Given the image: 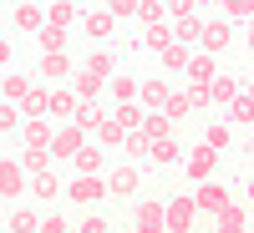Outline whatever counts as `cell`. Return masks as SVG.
Segmentation results:
<instances>
[{
	"instance_id": "7c38bea8",
	"label": "cell",
	"mask_w": 254,
	"mask_h": 233,
	"mask_svg": "<svg viewBox=\"0 0 254 233\" xmlns=\"http://www.w3.org/2000/svg\"><path fill=\"white\" fill-rule=\"evenodd\" d=\"M168 218H163V203H137V233H163Z\"/></svg>"
},
{
	"instance_id": "ffe728a7",
	"label": "cell",
	"mask_w": 254,
	"mask_h": 233,
	"mask_svg": "<svg viewBox=\"0 0 254 233\" xmlns=\"http://www.w3.org/2000/svg\"><path fill=\"white\" fill-rule=\"evenodd\" d=\"M112 26H117L112 10H92L87 20H81V31H87V36H112Z\"/></svg>"
},
{
	"instance_id": "1f68e13d",
	"label": "cell",
	"mask_w": 254,
	"mask_h": 233,
	"mask_svg": "<svg viewBox=\"0 0 254 233\" xmlns=\"http://www.w3.org/2000/svg\"><path fill=\"white\" fill-rule=\"evenodd\" d=\"M15 127H26V112L15 101H0V132H15Z\"/></svg>"
},
{
	"instance_id": "484cf974",
	"label": "cell",
	"mask_w": 254,
	"mask_h": 233,
	"mask_svg": "<svg viewBox=\"0 0 254 233\" xmlns=\"http://www.w3.org/2000/svg\"><path fill=\"white\" fill-rule=\"evenodd\" d=\"M122 147H127V157H153V137H147L142 127H137V132H127Z\"/></svg>"
},
{
	"instance_id": "f907efd6",
	"label": "cell",
	"mask_w": 254,
	"mask_h": 233,
	"mask_svg": "<svg viewBox=\"0 0 254 233\" xmlns=\"http://www.w3.org/2000/svg\"><path fill=\"white\" fill-rule=\"evenodd\" d=\"M249 203H254V173H249Z\"/></svg>"
},
{
	"instance_id": "d6a6232c",
	"label": "cell",
	"mask_w": 254,
	"mask_h": 233,
	"mask_svg": "<svg viewBox=\"0 0 254 233\" xmlns=\"http://www.w3.org/2000/svg\"><path fill=\"white\" fill-rule=\"evenodd\" d=\"M142 46L147 51H168V46H173V26H153V31L142 36Z\"/></svg>"
},
{
	"instance_id": "7bdbcfd3",
	"label": "cell",
	"mask_w": 254,
	"mask_h": 233,
	"mask_svg": "<svg viewBox=\"0 0 254 233\" xmlns=\"http://www.w3.org/2000/svg\"><path fill=\"white\" fill-rule=\"evenodd\" d=\"M163 112H168V117L178 122V117H188V112H193V101H188V92H173V96H168V107H163Z\"/></svg>"
},
{
	"instance_id": "836d02e7",
	"label": "cell",
	"mask_w": 254,
	"mask_h": 233,
	"mask_svg": "<svg viewBox=\"0 0 254 233\" xmlns=\"http://www.w3.org/2000/svg\"><path fill=\"white\" fill-rule=\"evenodd\" d=\"M188 76H193V81H208V76H214V56H208V51L188 56Z\"/></svg>"
},
{
	"instance_id": "f546056e",
	"label": "cell",
	"mask_w": 254,
	"mask_h": 233,
	"mask_svg": "<svg viewBox=\"0 0 254 233\" xmlns=\"http://www.w3.org/2000/svg\"><path fill=\"white\" fill-rule=\"evenodd\" d=\"M0 96H5V101H26L31 96V81L26 76H5V81H0Z\"/></svg>"
},
{
	"instance_id": "277c9868",
	"label": "cell",
	"mask_w": 254,
	"mask_h": 233,
	"mask_svg": "<svg viewBox=\"0 0 254 233\" xmlns=\"http://www.w3.org/2000/svg\"><path fill=\"white\" fill-rule=\"evenodd\" d=\"M193 203H198V213H224V208H229V193H224V183H214V178H208V183H198V193H193Z\"/></svg>"
},
{
	"instance_id": "f35d334b",
	"label": "cell",
	"mask_w": 254,
	"mask_h": 233,
	"mask_svg": "<svg viewBox=\"0 0 254 233\" xmlns=\"http://www.w3.org/2000/svg\"><path fill=\"white\" fill-rule=\"evenodd\" d=\"M31 187H36V198H56V193H61V183H56L51 167H46V173H36V183H31Z\"/></svg>"
},
{
	"instance_id": "7a4b0ae2",
	"label": "cell",
	"mask_w": 254,
	"mask_h": 233,
	"mask_svg": "<svg viewBox=\"0 0 254 233\" xmlns=\"http://www.w3.org/2000/svg\"><path fill=\"white\" fill-rule=\"evenodd\" d=\"M214 162H219V152H214L208 142H198L193 152L183 157V167H188V178H193V183H208V178H214Z\"/></svg>"
},
{
	"instance_id": "d6986e66",
	"label": "cell",
	"mask_w": 254,
	"mask_h": 233,
	"mask_svg": "<svg viewBox=\"0 0 254 233\" xmlns=\"http://www.w3.org/2000/svg\"><path fill=\"white\" fill-rule=\"evenodd\" d=\"M137 20H142L147 31H153V26H168V5H163V0H142V5H137Z\"/></svg>"
},
{
	"instance_id": "ab89813d",
	"label": "cell",
	"mask_w": 254,
	"mask_h": 233,
	"mask_svg": "<svg viewBox=\"0 0 254 233\" xmlns=\"http://www.w3.org/2000/svg\"><path fill=\"white\" fill-rule=\"evenodd\" d=\"M112 117H117V122L127 127V132H137V127H142V117H147V112H137V107H132V101H122V107H117Z\"/></svg>"
},
{
	"instance_id": "b9f144b4",
	"label": "cell",
	"mask_w": 254,
	"mask_h": 233,
	"mask_svg": "<svg viewBox=\"0 0 254 233\" xmlns=\"http://www.w3.org/2000/svg\"><path fill=\"white\" fill-rule=\"evenodd\" d=\"M188 101H193V112L214 107V92H208V81H193V87H188Z\"/></svg>"
},
{
	"instance_id": "ac0fdd59",
	"label": "cell",
	"mask_w": 254,
	"mask_h": 233,
	"mask_svg": "<svg viewBox=\"0 0 254 233\" xmlns=\"http://www.w3.org/2000/svg\"><path fill=\"white\" fill-rule=\"evenodd\" d=\"M36 41H41V51H66V26H51L46 20V26L36 31Z\"/></svg>"
},
{
	"instance_id": "681fc988",
	"label": "cell",
	"mask_w": 254,
	"mask_h": 233,
	"mask_svg": "<svg viewBox=\"0 0 254 233\" xmlns=\"http://www.w3.org/2000/svg\"><path fill=\"white\" fill-rule=\"evenodd\" d=\"M0 66H10V41H0Z\"/></svg>"
},
{
	"instance_id": "d4e9b609",
	"label": "cell",
	"mask_w": 254,
	"mask_h": 233,
	"mask_svg": "<svg viewBox=\"0 0 254 233\" xmlns=\"http://www.w3.org/2000/svg\"><path fill=\"white\" fill-rule=\"evenodd\" d=\"M122 137H127V127L117 117H107V122L97 127V147H122Z\"/></svg>"
},
{
	"instance_id": "f6af8a7d",
	"label": "cell",
	"mask_w": 254,
	"mask_h": 233,
	"mask_svg": "<svg viewBox=\"0 0 254 233\" xmlns=\"http://www.w3.org/2000/svg\"><path fill=\"white\" fill-rule=\"evenodd\" d=\"M163 5H168V15H173V20H183V15H198V10H193V0H163Z\"/></svg>"
},
{
	"instance_id": "f5cc1de1",
	"label": "cell",
	"mask_w": 254,
	"mask_h": 233,
	"mask_svg": "<svg viewBox=\"0 0 254 233\" xmlns=\"http://www.w3.org/2000/svg\"><path fill=\"white\" fill-rule=\"evenodd\" d=\"M0 101H5V96H0Z\"/></svg>"
},
{
	"instance_id": "816d5d0a",
	"label": "cell",
	"mask_w": 254,
	"mask_h": 233,
	"mask_svg": "<svg viewBox=\"0 0 254 233\" xmlns=\"http://www.w3.org/2000/svg\"><path fill=\"white\" fill-rule=\"evenodd\" d=\"M214 5H229V0H214Z\"/></svg>"
},
{
	"instance_id": "ba28073f",
	"label": "cell",
	"mask_w": 254,
	"mask_h": 233,
	"mask_svg": "<svg viewBox=\"0 0 254 233\" xmlns=\"http://www.w3.org/2000/svg\"><path fill=\"white\" fill-rule=\"evenodd\" d=\"M229 36H234V31H229L224 20H203V31H198V46H203L208 56H214V51H224V46H229Z\"/></svg>"
},
{
	"instance_id": "4dcf8cb0",
	"label": "cell",
	"mask_w": 254,
	"mask_h": 233,
	"mask_svg": "<svg viewBox=\"0 0 254 233\" xmlns=\"http://www.w3.org/2000/svg\"><path fill=\"white\" fill-rule=\"evenodd\" d=\"M71 122L81 127V132H97V127H102V122H107V117H102V112L92 107V101H81V107H76V117H71Z\"/></svg>"
},
{
	"instance_id": "2e32d148",
	"label": "cell",
	"mask_w": 254,
	"mask_h": 233,
	"mask_svg": "<svg viewBox=\"0 0 254 233\" xmlns=\"http://www.w3.org/2000/svg\"><path fill=\"white\" fill-rule=\"evenodd\" d=\"M142 132L153 137V142H163V137H173V117H168V112H147V117H142Z\"/></svg>"
},
{
	"instance_id": "4fadbf2b",
	"label": "cell",
	"mask_w": 254,
	"mask_h": 233,
	"mask_svg": "<svg viewBox=\"0 0 254 233\" xmlns=\"http://www.w3.org/2000/svg\"><path fill=\"white\" fill-rule=\"evenodd\" d=\"M244 228H249V208L244 203H229L219 213V233H244Z\"/></svg>"
},
{
	"instance_id": "cb8c5ba5",
	"label": "cell",
	"mask_w": 254,
	"mask_h": 233,
	"mask_svg": "<svg viewBox=\"0 0 254 233\" xmlns=\"http://www.w3.org/2000/svg\"><path fill=\"white\" fill-rule=\"evenodd\" d=\"M76 107H81L76 92H56L51 87V117H76Z\"/></svg>"
},
{
	"instance_id": "7402d4cb",
	"label": "cell",
	"mask_w": 254,
	"mask_h": 233,
	"mask_svg": "<svg viewBox=\"0 0 254 233\" xmlns=\"http://www.w3.org/2000/svg\"><path fill=\"white\" fill-rule=\"evenodd\" d=\"M20 112H26V117H46L51 112V92L46 87H31V96L20 101Z\"/></svg>"
},
{
	"instance_id": "52a82bcc",
	"label": "cell",
	"mask_w": 254,
	"mask_h": 233,
	"mask_svg": "<svg viewBox=\"0 0 254 233\" xmlns=\"http://www.w3.org/2000/svg\"><path fill=\"white\" fill-rule=\"evenodd\" d=\"M137 183H142V178H137V167H132V162H122L117 173L107 178V193H112V198H132V193H137Z\"/></svg>"
},
{
	"instance_id": "9c48e42d",
	"label": "cell",
	"mask_w": 254,
	"mask_h": 233,
	"mask_svg": "<svg viewBox=\"0 0 254 233\" xmlns=\"http://www.w3.org/2000/svg\"><path fill=\"white\" fill-rule=\"evenodd\" d=\"M20 137H26V147H46V152H51V122L46 117H26V127H20Z\"/></svg>"
},
{
	"instance_id": "30bf717a",
	"label": "cell",
	"mask_w": 254,
	"mask_h": 233,
	"mask_svg": "<svg viewBox=\"0 0 254 233\" xmlns=\"http://www.w3.org/2000/svg\"><path fill=\"white\" fill-rule=\"evenodd\" d=\"M137 96H142V107L163 112V107H168V96H173V87H168L163 76H153V81H142V92H137Z\"/></svg>"
},
{
	"instance_id": "5b68a950",
	"label": "cell",
	"mask_w": 254,
	"mask_h": 233,
	"mask_svg": "<svg viewBox=\"0 0 254 233\" xmlns=\"http://www.w3.org/2000/svg\"><path fill=\"white\" fill-rule=\"evenodd\" d=\"M81 147H87V132H81V127L71 122V127H61V132L51 137V157H76Z\"/></svg>"
},
{
	"instance_id": "d590c367",
	"label": "cell",
	"mask_w": 254,
	"mask_h": 233,
	"mask_svg": "<svg viewBox=\"0 0 254 233\" xmlns=\"http://www.w3.org/2000/svg\"><path fill=\"white\" fill-rule=\"evenodd\" d=\"M51 26H71V20H76V5H71V0H51Z\"/></svg>"
},
{
	"instance_id": "7dc6e473",
	"label": "cell",
	"mask_w": 254,
	"mask_h": 233,
	"mask_svg": "<svg viewBox=\"0 0 254 233\" xmlns=\"http://www.w3.org/2000/svg\"><path fill=\"white\" fill-rule=\"evenodd\" d=\"M229 10L234 15H254V0H229Z\"/></svg>"
},
{
	"instance_id": "8fae6325",
	"label": "cell",
	"mask_w": 254,
	"mask_h": 233,
	"mask_svg": "<svg viewBox=\"0 0 254 233\" xmlns=\"http://www.w3.org/2000/svg\"><path fill=\"white\" fill-rule=\"evenodd\" d=\"M36 76H46V81H66V76H71L66 51H46V56H41V71H36Z\"/></svg>"
},
{
	"instance_id": "8d00e7d4",
	"label": "cell",
	"mask_w": 254,
	"mask_h": 233,
	"mask_svg": "<svg viewBox=\"0 0 254 233\" xmlns=\"http://www.w3.org/2000/svg\"><path fill=\"white\" fill-rule=\"evenodd\" d=\"M107 87H112V96H117V101H132V96L142 92V87H137V81H132V76H112V81H107Z\"/></svg>"
},
{
	"instance_id": "83f0119b",
	"label": "cell",
	"mask_w": 254,
	"mask_h": 233,
	"mask_svg": "<svg viewBox=\"0 0 254 233\" xmlns=\"http://www.w3.org/2000/svg\"><path fill=\"white\" fill-rule=\"evenodd\" d=\"M198 31H203V20H198V15H183V20H173V41H178V46L198 41Z\"/></svg>"
},
{
	"instance_id": "4316f807",
	"label": "cell",
	"mask_w": 254,
	"mask_h": 233,
	"mask_svg": "<svg viewBox=\"0 0 254 233\" xmlns=\"http://www.w3.org/2000/svg\"><path fill=\"white\" fill-rule=\"evenodd\" d=\"M71 162H76V173H97V167L107 162V157H102V147H97V142H87V147H81Z\"/></svg>"
},
{
	"instance_id": "f1b7e54d",
	"label": "cell",
	"mask_w": 254,
	"mask_h": 233,
	"mask_svg": "<svg viewBox=\"0 0 254 233\" xmlns=\"http://www.w3.org/2000/svg\"><path fill=\"white\" fill-rule=\"evenodd\" d=\"M20 167H26V173H46L51 152H46V147H26V152H20Z\"/></svg>"
},
{
	"instance_id": "6da1fadb",
	"label": "cell",
	"mask_w": 254,
	"mask_h": 233,
	"mask_svg": "<svg viewBox=\"0 0 254 233\" xmlns=\"http://www.w3.org/2000/svg\"><path fill=\"white\" fill-rule=\"evenodd\" d=\"M163 218H168V233H188L198 218V203L193 198H168L163 203Z\"/></svg>"
},
{
	"instance_id": "60d3db41",
	"label": "cell",
	"mask_w": 254,
	"mask_h": 233,
	"mask_svg": "<svg viewBox=\"0 0 254 233\" xmlns=\"http://www.w3.org/2000/svg\"><path fill=\"white\" fill-rule=\"evenodd\" d=\"M10 228H15V233H41V218L31 213V208H15V218H10Z\"/></svg>"
},
{
	"instance_id": "74e56055",
	"label": "cell",
	"mask_w": 254,
	"mask_h": 233,
	"mask_svg": "<svg viewBox=\"0 0 254 233\" xmlns=\"http://www.w3.org/2000/svg\"><path fill=\"white\" fill-rule=\"evenodd\" d=\"M203 142L214 147V152H224V147H229V122H208V132H203Z\"/></svg>"
},
{
	"instance_id": "44dd1931",
	"label": "cell",
	"mask_w": 254,
	"mask_h": 233,
	"mask_svg": "<svg viewBox=\"0 0 254 233\" xmlns=\"http://www.w3.org/2000/svg\"><path fill=\"white\" fill-rule=\"evenodd\" d=\"M81 71L97 76V81H112V56H107V51H92L87 61H81Z\"/></svg>"
},
{
	"instance_id": "e0dca14e",
	"label": "cell",
	"mask_w": 254,
	"mask_h": 233,
	"mask_svg": "<svg viewBox=\"0 0 254 233\" xmlns=\"http://www.w3.org/2000/svg\"><path fill=\"white\" fill-rule=\"evenodd\" d=\"M229 122H239V127H254V96L239 92L234 101H229Z\"/></svg>"
},
{
	"instance_id": "9a60e30c",
	"label": "cell",
	"mask_w": 254,
	"mask_h": 233,
	"mask_svg": "<svg viewBox=\"0 0 254 233\" xmlns=\"http://www.w3.org/2000/svg\"><path fill=\"white\" fill-rule=\"evenodd\" d=\"M15 26L20 31H41V26H46V10H41L36 0H26V5H15Z\"/></svg>"
},
{
	"instance_id": "e575fe53",
	"label": "cell",
	"mask_w": 254,
	"mask_h": 233,
	"mask_svg": "<svg viewBox=\"0 0 254 233\" xmlns=\"http://www.w3.org/2000/svg\"><path fill=\"white\" fill-rule=\"evenodd\" d=\"M158 56H163V66H168V71H188V46H178V41H173L168 51H158Z\"/></svg>"
},
{
	"instance_id": "bcb514c9",
	"label": "cell",
	"mask_w": 254,
	"mask_h": 233,
	"mask_svg": "<svg viewBox=\"0 0 254 233\" xmlns=\"http://www.w3.org/2000/svg\"><path fill=\"white\" fill-rule=\"evenodd\" d=\"M41 233H66V218H56V213H46V218H41Z\"/></svg>"
},
{
	"instance_id": "c3c4849f",
	"label": "cell",
	"mask_w": 254,
	"mask_h": 233,
	"mask_svg": "<svg viewBox=\"0 0 254 233\" xmlns=\"http://www.w3.org/2000/svg\"><path fill=\"white\" fill-rule=\"evenodd\" d=\"M81 233H107V223H102V218H97V213H92V218H87V223H81Z\"/></svg>"
},
{
	"instance_id": "603a6c76",
	"label": "cell",
	"mask_w": 254,
	"mask_h": 233,
	"mask_svg": "<svg viewBox=\"0 0 254 233\" xmlns=\"http://www.w3.org/2000/svg\"><path fill=\"white\" fill-rule=\"evenodd\" d=\"M188 152L173 142V137H163V142H153V162H163V167H173V162H183Z\"/></svg>"
},
{
	"instance_id": "5bb4252c",
	"label": "cell",
	"mask_w": 254,
	"mask_h": 233,
	"mask_svg": "<svg viewBox=\"0 0 254 233\" xmlns=\"http://www.w3.org/2000/svg\"><path fill=\"white\" fill-rule=\"evenodd\" d=\"M208 92H214V107H229L239 96V81L234 76H208Z\"/></svg>"
},
{
	"instance_id": "ee69618b",
	"label": "cell",
	"mask_w": 254,
	"mask_h": 233,
	"mask_svg": "<svg viewBox=\"0 0 254 233\" xmlns=\"http://www.w3.org/2000/svg\"><path fill=\"white\" fill-rule=\"evenodd\" d=\"M137 5H142V0H102V10H112L117 20L122 15H137Z\"/></svg>"
},
{
	"instance_id": "8992f818",
	"label": "cell",
	"mask_w": 254,
	"mask_h": 233,
	"mask_svg": "<svg viewBox=\"0 0 254 233\" xmlns=\"http://www.w3.org/2000/svg\"><path fill=\"white\" fill-rule=\"evenodd\" d=\"M20 187H26V167L0 157V198H20Z\"/></svg>"
},
{
	"instance_id": "db71d44e",
	"label": "cell",
	"mask_w": 254,
	"mask_h": 233,
	"mask_svg": "<svg viewBox=\"0 0 254 233\" xmlns=\"http://www.w3.org/2000/svg\"><path fill=\"white\" fill-rule=\"evenodd\" d=\"M107 233H112V228H107Z\"/></svg>"
},
{
	"instance_id": "3957f363",
	"label": "cell",
	"mask_w": 254,
	"mask_h": 233,
	"mask_svg": "<svg viewBox=\"0 0 254 233\" xmlns=\"http://www.w3.org/2000/svg\"><path fill=\"white\" fill-rule=\"evenodd\" d=\"M66 198H76V203H87V208H92V203H102V198H112V193H107V183H102L97 173H81V178H76V183L66 187Z\"/></svg>"
}]
</instances>
